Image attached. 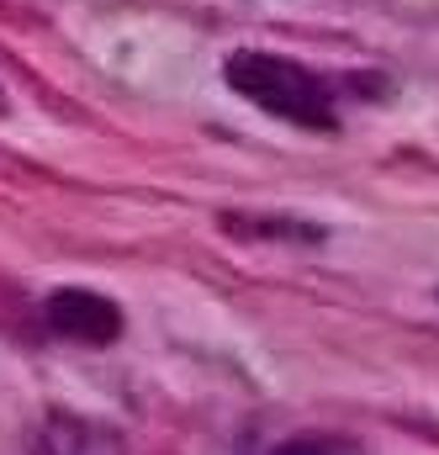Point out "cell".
<instances>
[{
	"mask_svg": "<svg viewBox=\"0 0 439 455\" xmlns=\"http://www.w3.org/2000/svg\"><path fill=\"white\" fill-rule=\"evenodd\" d=\"M227 85L243 101H254L259 112L286 116L297 127H333V91L313 69H302L297 59L243 48L227 59Z\"/></svg>",
	"mask_w": 439,
	"mask_h": 455,
	"instance_id": "1",
	"label": "cell"
},
{
	"mask_svg": "<svg viewBox=\"0 0 439 455\" xmlns=\"http://www.w3.org/2000/svg\"><path fill=\"white\" fill-rule=\"evenodd\" d=\"M43 318H48L53 334L80 339V344H111L116 334H122V313H116V302L96 297V291H80V286L53 291L48 307H43Z\"/></svg>",
	"mask_w": 439,
	"mask_h": 455,
	"instance_id": "2",
	"label": "cell"
},
{
	"mask_svg": "<svg viewBox=\"0 0 439 455\" xmlns=\"http://www.w3.org/2000/svg\"><path fill=\"white\" fill-rule=\"evenodd\" d=\"M32 455H127V440L96 419L48 413L43 429L32 435Z\"/></svg>",
	"mask_w": 439,
	"mask_h": 455,
	"instance_id": "3",
	"label": "cell"
},
{
	"mask_svg": "<svg viewBox=\"0 0 439 455\" xmlns=\"http://www.w3.org/2000/svg\"><path fill=\"white\" fill-rule=\"evenodd\" d=\"M270 455H360L349 440H333V435H297V440H281Z\"/></svg>",
	"mask_w": 439,
	"mask_h": 455,
	"instance_id": "4",
	"label": "cell"
},
{
	"mask_svg": "<svg viewBox=\"0 0 439 455\" xmlns=\"http://www.w3.org/2000/svg\"><path fill=\"white\" fill-rule=\"evenodd\" d=\"M0 107H5V96H0Z\"/></svg>",
	"mask_w": 439,
	"mask_h": 455,
	"instance_id": "5",
	"label": "cell"
}]
</instances>
